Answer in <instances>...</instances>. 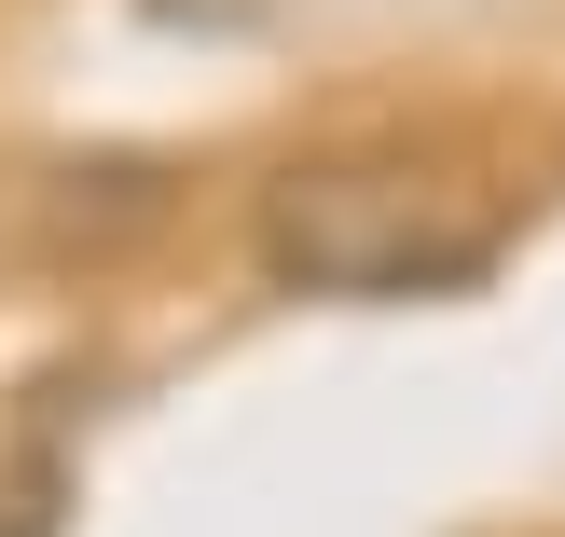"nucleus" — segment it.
I'll list each match as a JSON object with an SVG mask.
<instances>
[{"instance_id": "1", "label": "nucleus", "mask_w": 565, "mask_h": 537, "mask_svg": "<svg viewBox=\"0 0 565 537\" xmlns=\"http://www.w3.org/2000/svg\"><path fill=\"white\" fill-rule=\"evenodd\" d=\"M497 262V207H456L401 152H331L263 193V276L318 303H441Z\"/></svg>"}, {"instance_id": "2", "label": "nucleus", "mask_w": 565, "mask_h": 537, "mask_svg": "<svg viewBox=\"0 0 565 537\" xmlns=\"http://www.w3.org/2000/svg\"><path fill=\"white\" fill-rule=\"evenodd\" d=\"M55 524H70V469L14 455V469H0V537H55Z\"/></svg>"}]
</instances>
